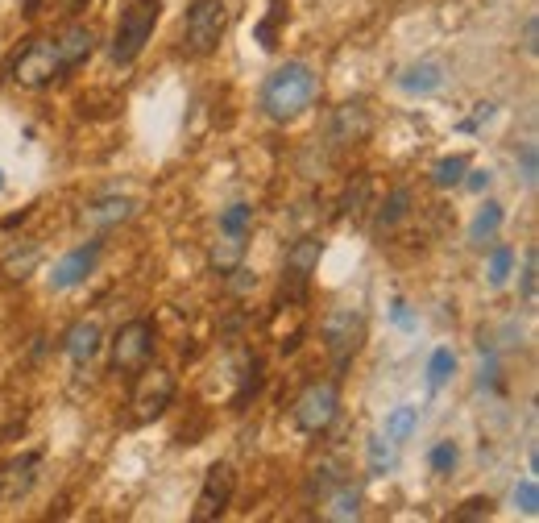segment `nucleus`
I'll list each match as a JSON object with an SVG mask.
<instances>
[{
    "mask_svg": "<svg viewBox=\"0 0 539 523\" xmlns=\"http://www.w3.org/2000/svg\"><path fill=\"white\" fill-rule=\"evenodd\" d=\"M316 96H320L316 67L303 63V59H287L262 79L258 108H262V117L274 121V125H295L299 117H307V108L316 104Z\"/></svg>",
    "mask_w": 539,
    "mask_h": 523,
    "instance_id": "nucleus-1",
    "label": "nucleus"
},
{
    "mask_svg": "<svg viewBox=\"0 0 539 523\" xmlns=\"http://www.w3.org/2000/svg\"><path fill=\"white\" fill-rule=\"evenodd\" d=\"M166 0H121L117 25H112V42H108V59L117 67H129L141 59V50L150 46L158 21H162Z\"/></svg>",
    "mask_w": 539,
    "mask_h": 523,
    "instance_id": "nucleus-2",
    "label": "nucleus"
},
{
    "mask_svg": "<svg viewBox=\"0 0 539 523\" xmlns=\"http://www.w3.org/2000/svg\"><path fill=\"white\" fill-rule=\"evenodd\" d=\"M229 34V5L224 0H191L183 13V54L187 59H208L220 50Z\"/></svg>",
    "mask_w": 539,
    "mask_h": 523,
    "instance_id": "nucleus-3",
    "label": "nucleus"
},
{
    "mask_svg": "<svg viewBox=\"0 0 539 523\" xmlns=\"http://www.w3.org/2000/svg\"><path fill=\"white\" fill-rule=\"evenodd\" d=\"M104 345H108V370L117 378H133L141 366H150V357L158 349V328L154 320L137 316V320H125Z\"/></svg>",
    "mask_w": 539,
    "mask_h": 523,
    "instance_id": "nucleus-4",
    "label": "nucleus"
},
{
    "mask_svg": "<svg viewBox=\"0 0 539 523\" xmlns=\"http://www.w3.org/2000/svg\"><path fill=\"white\" fill-rule=\"evenodd\" d=\"M63 59H59V46H54V38H34L25 42L13 59H9V79L17 88L25 92H42L50 88L54 79H63Z\"/></svg>",
    "mask_w": 539,
    "mask_h": 523,
    "instance_id": "nucleus-5",
    "label": "nucleus"
},
{
    "mask_svg": "<svg viewBox=\"0 0 539 523\" xmlns=\"http://www.w3.org/2000/svg\"><path fill=\"white\" fill-rule=\"evenodd\" d=\"M340 416V382L336 378H316L299 391L295 407H291V420L303 436H324Z\"/></svg>",
    "mask_w": 539,
    "mask_h": 523,
    "instance_id": "nucleus-6",
    "label": "nucleus"
},
{
    "mask_svg": "<svg viewBox=\"0 0 539 523\" xmlns=\"http://www.w3.org/2000/svg\"><path fill=\"white\" fill-rule=\"evenodd\" d=\"M133 395H129V420L133 424H154L166 416V407L175 403V374L166 366H141L133 374Z\"/></svg>",
    "mask_w": 539,
    "mask_h": 523,
    "instance_id": "nucleus-7",
    "label": "nucleus"
},
{
    "mask_svg": "<svg viewBox=\"0 0 539 523\" xmlns=\"http://www.w3.org/2000/svg\"><path fill=\"white\" fill-rule=\"evenodd\" d=\"M320 337H324V349L332 353L336 370H349V362L357 357V349H361V341H365V320H361V312H353V308H336V312L324 316Z\"/></svg>",
    "mask_w": 539,
    "mask_h": 523,
    "instance_id": "nucleus-8",
    "label": "nucleus"
},
{
    "mask_svg": "<svg viewBox=\"0 0 539 523\" xmlns=\"http://www.w3.org/2000/svg\"><path fill=\"white\" fill-rule=\"evenodd\" d=\"M233 494H237V470H233V465H229V461L208 465L204 486H200V499H195V507H191V523H212V519H220L224 511H229Z\"/></svg>",
    "mask_w": 539,
    "mask_h": 523,
    "instance_id": "nucleus-9",
    "label": "nucleus"
},
{
    "mask_svg": "<svg viewBox=\"0 0 539 523\" xmlns=\"http://www.w3.org/2000/svg\"><path fill=\"white\" fill-rule=\"evenodd\" d=\"M100 254H104V241L100 237H92V241L75 245V250H67L59 262L50 266V291H75V287H83L96 274Z\"/></svg>",
    "mask_w": 539,
    "mask_h": 523,
    "instance_id": "nucleus-10",
    "label": "nucleus"
},
{
    "mask_svg": "<svg viewBox=\"0 0 539 523\" xmlns=\"http://www.w3.org/2000/svg\"><path fill=\"white\" fill-rule=\"evenodd\" d=\"M320 258H324V241L320 237H299L287 245V262H282V291H291V295H303L307 283H311V274L320 270Z\"/></svg>",
    "mask_w": 539,
    "mask_h": 523,
    "instance_id": "nucleus-11",
    "label": "nucleus"
},
{
    "mask_svg": "<svg viewBox=\"0 0 539 523\" xmlns=\"http://www.w3.org/2000/svg\"><path fill=\"white\" fill-rule=\"evenodd\" d=\"M133 216H137V200L117 196V191H112V196H96V200L83 204L79 225H83V229H92V233H112V229L129 225Z\"/></svg>",
    "mask_w": 539,
    "mask_h": 523,
    "instance_id": "nucleus-12",
    "label": "nucleus"
},
{
    "mask_svg": "<svg viewBox=\"0 0 539 523\" xmlns=\"http://www.w3.org/2000/svg\"><path fill=\"white\" fill-rule=\"evenodd\" d=\"M370 129H374V117L365 100H345L340 108H332V121H328L332 146H361L370 137Z\"/></svg>",
    "mask_w": 539,
    "mask_h": 523,
    "instance_id": "nucleus-13",
    "label": "nucleus"
},
{
    "mask_svg": "<svg viewBox=\"0 0 539 523\" xmlns=\"http://www.w3.org/2000/svg\"><path fill=\"white\" fill-rule=\"evenodd\" d=\"M100 349H104V328H100V320H92V316L75 320L67 333H63V353L71 357L75 366H92L96 357H100Z\"/></svg>",
    "mask_w": 539,
    "mask_h": 523,
    "instance_id": "nucleus-14",
    "label": "nucleus"
},
{
    "mask_svg": "<svg viewBox=\"0 0 539 523\" xmlns=\"http://www.w3.org/2000/svg\"><path fill=\"white\" fill-rule=\"evenodd\" d=\"M444 84H448V67L440 59H419L399 71V88L407 96H436L444 92Z\"/></svg>",
    "mask_w": 539,
    "mask_h": 523,
    "instance_id": "nucleus-15",
    "label": "nucleus"
},
{
    "mask_svg": "<svg viewBox=\"0 0 539 523\" xmlns=\"http://www.w3.org/2000/svg\"><path fill=\"white\" fill-rule=\"evenodd\" d=\"M54 46H59L63 71L71 75V71H79V67L96 54V30H92V25H79V21H75V25H67L59 38H54Z\"/></svg>",
    "mask_w": 539,
    "mask_h": 523,
    "instance_id": "nucleus-16",
    "label": "nucleus"
},
{
    "mask_svg": "<svg viewBox=\"0 0 539 523\" xmlns=\"http://www.w3.org/2000/svg\"><path fill=\"white\" fill-rule=\"evenodd\" d=\"M38 461H42V453H21L17 461H9L5 470H0V490H5L9 499H21V494H30L34 482H38Z\"/></svg>",
    "mask_w": 539,
    "mask_h": 523,
    "instance_id": "nucleus-17",
    "label": "nucleus"
},
{
    "mask_svg": "<svg viewBox=\"0 0 539 523\" xmlns=\"http://www.w3.org/2000/svg\"><path fill=\"white\" fill-rule=\"evenodd\" d=\"M324 519H332V523H353V519H361V486H353L349 478L336 482V486L324 494Z\"/></svg>",
    "mask_w": 539,
    "mask_h": 523,
    "instance_id": "nucleus-18",
    "label": "nucleus"
},
{
    "mask_svg": "<svg viewBox=\"0 0 539 523\" xmlns=\"http://www.w3.org/2000/svg\"><path fill=\"white\" fill-rule=\"evenodd\" d=\"M502 220H506V208L498 200H486V204L477 208V216L469 220V245H473V250H481L486 241H498Z\"/></svg>",
    "mask_w": 539,
    "mask_h": 523,
    "instance_id": "nucleus-19",
    "label": "nucleus"
},
{
    "mask_svg": "<svg viewBox=\"0 0 539 523\" xmlns=\"http://www.w3.org/2000/svg\"><path fill=\"white\" fill-rule=\"evenodd\" d=\"M245 245H249V237H229V233H220V241L208 250V270L224 279V274L237 270V266L245 262Z\"/></svg>",
    "mask_w": 539,
    "mask_h": 523,
    "instance_id": "nucleus-20",
    "label": "nucleus"
},
{
    "mask_svg": "<svg viewBox=\"0 0 539 523\" xmlns=\"http://www.w3.org/2000/svg\"><path fill=\"white\" fill-rule=\"evenodd\" d=\"M407 216H411V187H394L390 196L378 204V212H374V229L390 233V229H399Z\"/></svg>",
    "mask_w": 539,
    "mask_h": 523,
    "instance_id": "nucleus-21",
    "label": "nucleus"
},
{
    "mask_svg": "<svg viewBox=\"0 0 539 523\" xmlns=\"http://www.w3.org/2000/svg\"><path fill=\"white\" fill-rule=\"evenodd\" d=\"M415 432H419V407L415 403H399V407L386 411V428H382L386 440H394V445H407Z\"/></svg>",
    "mask_w": 539,
    "mask_h": 523,
    "instance_id": "nucleus-22",
    "label": "nucleus"
},
{
    "mask_svg": "<svg viewBox=\"0 0 539 523\" xmlns=\"http://www.w3.org/2000/svg\"><path fill=\"white\" fill-rule=\"evenodd\" d=\"M399 445L394 440H386L382 432H374L370 440H365V470H370L374 478H386L394 465H399V453H394Z\"/></svg>",
    "mask_w": 539,
    "mask_h": 523,
    "instance_id": "nucleus-23",
    "label": "nucleus"
},
{
    "mask_svg": "<svg viewBox=\"0 0 539 523\" xmlns=\"http://www.w3.org/2000/svg\"><path fill=\"white\" fill-rule=\"evenodd\" d=\"M287 17H291V0H270L266 17L253 25V38L262 42V50H278V34H282V25H287Z\"/></svg>",
    "mask_w": 539,
    "mask_h": 523,
    "instance_id": "nucleus-24",
    "label": "nucleus"
},
{
    "mask_svg": "<svg viewBox=\"0 0 539 523\" xmlns=\"http://www.w3.org/2000/svg\"><path fill=\"white\" fill-rule=\"evenodd\" d=\"M469 167H473L469 154H444V158H436L432 162V187H440V191L461 187V179H465Z\"/></svg>",
    "mask_w": 539,
    "mask_h": 523,
    "instance_id": "nucleus-25",
    "label": "nucleus"
},
{
    "mask_svg": "<svg viewBox=\"0 0 539 523\" xmlns=\"http://www.w3.org/2000/svg\"><path fill=\"white\" fill-rule=\"evenodd\" d=\"M510 274H515V250L498 241L494 250H490V258H486V287L490 291H502L510 283Z\"/></svg>",
    "mask_w": 539,
    "mask_h": 523,
    "instance_id": "nucleus-26",
    "label": "nucleus"
},
{
    "mask_svg": "<svg viewBox=\"0 0 539 523\" xmlns=\"http://www.w3.org/2000/svg\"><path fill=\"white\" fill-rule=\"evenodd\" d=\"M457 465H461V445H457L452 436H440L436 445L428 449V470H432L436 478H448L452 470H457Z\"/></svg>",
    "mask_w": 539,
    "mask_h": 523,
    "instance_id": "nucleus-27",
    "label": "nucleus"
},
{
    "mask_svg": "<svg viewBox=\"0 0 539 523\" xmlns=\"http://www.w3.org/2000/svg\"><path fill=\"white\" fill-rule=\"evenodd\" d=\"M253 229V204L237 200L229 208H220V233H229V237H249Z\"/></svg>",
    "mask_w": 539,
    "mask_h": 523,
    "instance_id": "nucleus-28",
    "label": "nucleus"
},
{
    "mask_svg": "<svg viewBox=\"0 0 539 523\" xmlns=\"http://www.w3.org/2000/svg\"><path fill=\"white\" fill-rule=\"evenodd\" d=\"M535 295H539V250L531 245V250L523 254V274H519V299L527 308H535Z\"/></svg>",
    "mask_w": 539,
    "mask_h": 523,
    "instance_id": "nucleus-29",
    "label": "nucleus"
},
{
    "mask_svg": "<svg viewBox=\"0 0 539 523\" xmlns=\"http://www.w3.org/2000/svg\"><path fill=\"white\" fill-rule=\"evenodd\" d=\"M452 374H457V353H452V349H436V353L428 357V387L440 391Z\"/></svg>",
    "mask_w": 539,
    "mask_h": 523,
    "instance_id": "nucleus-30",
    "label": "nucleus"
},
{
    "mask_svg": "<svg viewBox=\"0 0 539 523\" xmlns=\"http://www.w3.org/2000/svg\"><path fill=\"white\" fill-rule=\"evenodd\" d=\"M336 482H345V474H340V465H336V461H320L316 470H311V478H307V494H311V499H316V494L324 499V494H328Z\"/></svg>",
    "mask_w": 539,
    "mask_h": 523,
    "instance_id": "nucleus-31",
    "label": "nucleus"
},
{
    "mask_svg": "<svg viewBox=\"0 0 539 523\" xmlns=\"http://www.w3.org/2000/svg\"><path fill=\"white\" fill-rule=\"evenodd\" d=\"M515 162H519L523 183L535 187V183H539V146H535V142H523V146L515 150Z\"/></svg>",
    "mask_w": 539,
    "mask_h": 523,
    "instance_id": "nucleus-32",
    "label": "nucleus"
},
{
    "mask_svg": "<svg viewBox=\"0 0 539 523\" xmlns=\"http://www.w3.org/2000/svg\"><path fill=\"white\" fill-rule=\"evenodd\" d=\"M494 515V499H486V494H477V499H465L457 511H452V519L457 523H469V519H490Z\"/></svg>",
    "mask_w": 539,
    "mask_h": 523,
    "instance_id": "nucleus-33",
    "label": "nucleus"
},
{
    "mask_svg": "<svg viewBox=\"0 0 539 523\" xmlns=\"http://www.w3.org/2000/svg\"><path fill=\"white\" fill-rule=\"evenodd\" d=\"M510 499H515V507L523 511V515H539V486H535V478H523L519 486H515V494H510Z\"/></svg>",
    "mask_w": 539,
    "mask_h": 523,
    "instance_id": "nucleus-34",
    "label": "nucleus"
},
{
    "mask_svg": "<svg viewBox=\"0 0 539 523\" xmlns=\"http://www.w3.org/2000/svg\"><path fill=\"white\" fill-rule=\"evenodd\" d=\"M34 266H38V245L34 241H25V254L21 250L9 254V274H13V279H25Z\"/></svg>",
    "mask_w": 539,
    "mask_h": 523,
    "instance_id": "nucleus-35",
    "label": "nucleus"
},
{
    "mask_svg": "<svg viewBox=\"0 0 539 523\" xmlns=\"http://www.w3.org/2000/svg\"><path fill=\"white\" fill-rule=\"evenodd\" d=\"M365 200H370V179H357V187L345 191V200H340V208H345V216H361L365 212Z\"/></svg>",
    "mask_w": 539,
    "mask_h": 523,
    "instance_id": "nucleus-36",
    "label": "nucleus"
},
{
    "mask_svg": "<svg viewBox=\"0 0 539 523\" xmlns=\"http://www.w3.org/2000/svg\"><path fill=\"white\" fill-rule=\"evenodd\" d=\"M224 283H229V291H233V295H249L253 287H258V274H253V270L241 262L237 270H229V274H224Z\"/></svg>",
    "mask_w": 539,
    "mask_h": 523,
    "instance_id": "nucleus-37",
    "label": "nucleus"
},
{
    "mask_svg": "<svg viewBox=\"0 0 539 523\" xmlns=\"http://www.w3.org/2000/svg\"><path fill=\"white\" fill-rule=\"evenodd\" d=\"M523 54H539V17L535 13H527V21H523Z\"/></svg>",
    "mask_w": 539,
    "mask_h": 523,
    "instance_id": "nucleus-38",
    "label": "nucleus"
},
{
    "mask_svg": "<svg viewBox=\"0 0 539 523\" xmlns=\"http://www.w3.org/2000/svg\"><path fill=\"white\" fill-rule=\"evenodd\" d=\"M490 183H494V175L490 171H465V179H461V187H469V191H477V196H481V191H490Z\"/></svg>",
    "mask_w": 539,
    "mask_h": 523,
    "instance_id": "nucleus-39",
    "label": "nucleus"
},
{
    "mask_svg": "<svg viewBox=\"0 0 539 523\" xmlns=\"http://www.w3.org/2000/svg\"><path fill=\"white\" fill-rule=\"evenodd\" d=\"M59 5H63V13H79L83 5H88V0H59Z\"/></svg>",
    "mask_w": 539,
    "mask_h": 523,
    "instance_id": "nucleus-40",
    "label": "nucleus"
},
{
    "mask_svg": "<svg viewBox=\"0 0 539 523\" xmlns=\"http://www.w3.org/2000/svg\"><path fill=\"white\" fill-rule=\"evenodd\" d=\"M0 187H5V171H0Z\"/></svg>",
    "mask_w": 539,
    "mask_h": 523,
    "instance_id": "nucleus-41",
    "label": "nucleus"
},
{
    "mask_svg": "<svg viewBox=\"0 0 539 523\" xmlns=\"http://www.w3.org/2000/svg\"><path fill=\"white\" fill-rule=\"evenodd\" d=\"M0 499H5V490H0Z\"/></svg>",
    "mask_w": 539,
    "mask_h": 523,
    "instance_id": "nucleus-42",
    "label": "nucleus"
}]
</instances>
